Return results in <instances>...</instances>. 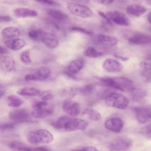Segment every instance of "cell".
I'll list each match as a JSON object with an SVG mask.
<instances>
[{
	"mask_svg": "<svg viewBox=\"0 0 151 151\" xmlns=\"http://www.w3.org/2000/svg\"><path fill=\"white\" fill-rule=\"evenodd\" d=\"M51 124L57 130L70 132L77 130H84L88 124L87 121L82 119L72 118L66 116H62Z\"/></svg>",
	"mask_w": 151,
	"mask_h": 151,
	"instance_id": "obj_1",
	"label": "cell"
},
{
	"mask_svg": "<svg viewBox=\"0 0 151 151\" xmlns=\"http://www.w3.org/2000/svg\"><path fill=\"white\" fill-rule=\"evenodd\" d=\"M100 81L105 86L122 91H131L134 88L133 81L126 77H104L100 78Z\"/></svg>",
	"mask_w": 151,
	"mask_h": 151,
	"instance_id": "obj_2",
	"label": "cell"
},
{
	"mask_svg": "<svg viewBox=\"0 0 151 151\" xmlns=\"http://www.w3.org/2000/svg\"><path fill=\"white\" fill-rule=\"evenodd\" d=\"M27 140L33 144H49L52 142L53 136L48 130L41 129L29 131L27 134Z\"/></svg>",
	"mask_w": 151,
	"mask_h": 151,
	"instance_id": "obj_3",
	"label": "cell"
},
{
	"mask_svg": "<svg viewBox=\"0 0 151 151\" xmlns=\"http://www.w3.org/2000/svg\"><path fill=\"white\" fill-rule=\"evenodd\" d=\"M105 102L107 105L110 106L123 109L127 107L129 101L126 96L122 94L113 93L107 97Z\"/></svg>",
	"mask_w": 151,
	"mask_h": 151,
	"instance_id": "obj_4",
	"label": "cell"
},
{
	"mask_svg": "<svg viewBox=\"0 0 151 151\" xmlns=\"http://www.w3.org/2000/svg\"><path fill=\"white\" fill-rule=\"evenodd\" d=\"M132 141L125 137H118L113 139L109 144V148L112 151H125L131 147Z\"/></svg>",
	"mask_w": 151,
	"mask_h": 151,
	"instance_id": "obj_5",
	"label": "cell"
},
{
	"mask_svg": "<svg viewBox=\"0 0 151 151\" xmlns=\"http://www.w3.org/2000/svg\"><path fill=\"white\" fill-rule=\"evenodd\" d=\"M67 5L71 13L76 16L86 18L92 14L91 10L86 6L73 3H68Z\"/></svg>",
	"mask_w": 151,
	"mask_h": 151,
	"instance_id": "obj_6",
	"label": "cell"
},
{
	"mask_svg": "<svg viewBox=\"0 0 151 151\" xmlns=\"http://www.w3.org/2000/svg\"><path fill=\"white\" fill-rule=\"evenodd\" d=\"M106 15L112 22L116 24L124 26L129 25L128 18L124 13L117 11H109L106 12Z\"/></svg>",
	"mask_w": 151,
	"mask_h": 151,
	"instance_id": "obj_7",
	"label": "cell"
},
{
	"mask_svg": "<svg viewBox=\"0 0 151 151\" xmlns=\"http://www.w3.org/2000/svg\"><path fill=\"white\" fill-rule=\"evenodd\" d=\"M62 108L65 113L71 116L78 115L81 111L79 104L72 101L70 99H67L63 101L62 104Z\"/></svg>",
	"mask_w": 151,
	"mask_h": 151,
	"instance_id": "obj_8",
	"label": "cell"
},
{
	"mask_svg": "<svg viewBox=\"0 0 151 151\" xmlns=\"http://www.w3.org/2000/svg\"><path fill=\"white\" fill-rule=\"evenodd\" d=\"M9 118L16 122L22 123L29 122V114L25 109H17L11 111L9 114Z\"/></svg>",
	"mask_w": 151,
	"mask_h": 151,
	"instance_id": "obj_9",
	"label": "cell"
},
{
	"mask_svg": "<svg viewBox=\"0 0 151 151\" xmlns=\"http://www.w3.org/2000/svg\"><path fill=\"white\" fill-rule=\"evenodd\" d=\"M134 111L137 120L141 123H145L150 119L151 109L148 107H136Z\"/></svg>",
	"mask_w": 151,
	"mask_h": 151,
	"instance_id": "obj_10",
	"label": "cell"
},
{
	"mask_svg": "<svg viewBox=\"0 0 151 151\" xmlns=\"http://www.w3.org/2000/svg\"><path fill=\"white\" fill-rule=\"evenodd\" d=\"M14 59L9 56H0V69L3 72L9 73L13 71L15 68Z\"/></svg>",
	"mask_w": 151,
	"mask_h": 151,
	"instance_id": "obj_11",
	"label": "cell"
},
{
	"mask_svg": "<svg viewBox=\"0 0 151 151\" xmlns=\"http://www.w3.org/2000/svg\"><path fill=\"white\" fill-rule=\"evenodd\" d=\"M123 125L122 120L118 117H113L108 119L105 123L106 129L116 133H119L121 131Z\"/></svg>",
	"mask_w": 151,
	"mask_h": 151,
	"instance_id": "obj_12",
	"label": "cell"
},
{
	"mask_svg": "<svg viewBox=\"0 0 151 151\" xmlns=\"http://www.w3.org/2000/svg\"><path fill=\"white\" fill-rule=\"evenodd\" d=\"M95 40L99 44L108 47L114 46L118 42L116 37L103 34H98L96 35Z\"/></svg>",
	"mask_w": 151,
	"mask_h": 151,
	"instance_id": "obj_13",
	"label": "cell"
},
{
	"mask_svg": "<svg viewBox=\"0 0 151 151\" xmlns=\"http://www.w3.org/2000/svg\"><path fill=\"white\" fill-rule=\"evenodd\" d=\"M103 68L106 71L111 72H119L122 70V65L118 61L112 59H107L104 62Z\"/></svg>",
	"mask_w": 151,
	"mask_h": 151,
	"instance_id": "obj_14",
	"label": "cell"
},
{
	"mask_svg": "<svg viewBox=\"0 0 151 151\" xmlns=\"http://www.w3.org/2000/svg\"><path fill=\"white\" fill-rule=\"evenodd\" d=\"M40 41L47 47L51 48H56L58 44V41L55 36L49 33L43 32Z\"/></svg>",
	"mask_w": 151,
	"mask_h": 151,
	"instance_id": "obj_15",
	"label": "cell"
},
{
	"mask_svg": "<svg viewBox=\"0 0 151 151\" xmlns=\"http://www.w3.org/2000/svg\"><path fill=\"white\" fill-rule=\"evenodd\" d=\"M127 12L130 15L138 17L144 14L146 9L144 6L138 4H131L128 6L126 9Z\"/></svg>",
	"mask_w": 151,
	"mask_h": 151,
	"instance_id": "obj_16",
	"label": "cell"
},
{
	"mask_svg": "<svg viewBox=\"0 0 151 151\" xmlns=\"http://www.w3.org/2000/svg\"><path fill=\"white\" fill-rule=\"evenodd\" d=\"M14 15L19 18L33 17L37 16V12L34 10L24 8H18L13 11Z\"/></svg>",
	"mask_w": 151,
	"mask_h": 151,
	"instance_id": "obj_17",
	"label": "cell"
},
{
	"mask_svg": "<svg viewBox=\"0 0 151 151\" xmlns=\"http://www.w3.org/2000/svg\"><path fill=\"white\" fill-rule=\"evenodd\" d=\"M129 41L130 43L133 44H147L150 43L151 38L145 35L137 34L130 37Z\"/></svg>",
	"mask_w": 151,
	"mask_h": 151,
	"instance_id": "obj_18",
	"label": "cell"
},
{
	"mask_svg": "<svg viewBox=\"0 0 151 151\" xmlns=\"http://www.w3.org/2000/svg\"><path fill=\"white\" fill-rule=\"evenodd\" d=\"M20 32L17 28L14 27H8L3 29L1 32V35L4 38L12 39L19 35Z\"/></svg>",
	"mask_w": 151,
	"mask_h": 151,
	"instance_id": "obj_19",
	"label": "cell"
},
{
	"mask_svg": "<svg viewBox=\"0 0 151 151\" xmlns=\"http://www.w3.org/2000/svg\"><path fill=\"white\" fill-rule=\"evenodd\" d=\"M46 106L37 110H33L32 114L34 117L37 118H43L52 114L53 110L51 108Z\"/></svg>",
	"mask_w": 151,
	"mask_h": 151,
	"instance_id": "obj_20",
	"label": "cell"
},
{
	"mask_svg": "<svg viewBox=\"0 0 151 151\" xmlns=\"http://www.w3.org/2000/svg\"><path fill=\"white\" fill-rule=\"evenodd\" d=\"M50 73V70L46 67L40 68L36 72L32 74L33 81H43L46 79Z\"/></svg>",
	"mask_w": 151,
	"mask_h": 151,
	"instance_id": "obj_21",
	"label": "cell"
},
{
	"mask_svg": "<svg viewBox=\"0 0 151 151\" xmlns=\"http://www.w3.org/2000/svg\"><path fill=\"white\" fill-rule=\"evenodd\" d=\"M5 45L10 49L17 50L22 48L25 45V41L20 38H16L6 40Z\"/></svg>",
	"mask_w": 151,
	"mask_h": 151,
	"instance_id": "obj_22",
	"label": "cell"
},
{
	"mask_svg": "<svg viewBox=\"0 0 151 151\" xmlns=\"http://www.w3.org/2000/svg\"><path fill=\"white\" fill-rule=\"evenodd\" d=\"M84 64V61L81 59L73 60L68 67V70L71 73L76 74L82 69Z\"/></svg>",
	"mask_w": 151,
	"mask_h": 151,
	"instance_id": "obj_23",
	"label": "cell"
},
{
	"mask_svg": "<svg viewBox=\"0 0 151 151\" xmlns=\"http://www.w3.org/2000/svg\"><path fill=\"white\" fill-rule=\"evenodd\" d=\"M47 12L48 14L57 20H64L68 17L66 14L58 9H47Z\"/></svg>",
	"mask_w": 151,
	"mask_h": 151,
	"instance_id": "obj_24",
	"label": "cell"
},
{
	"mask_svg": "<svg viewBox=\"0 0 151 151\" xmlns=\"http://www.w3.org/2000/svg\"><path fill=\"white\" fill-rule=\"evenodd\" d=\"M9 147L11 149L20 151H34V148L27 146L19 141H14L9 144Z\"/></svg>",
	"mask_w": 151,
	"mask_h": 151,
	"instance_id": "obj_25",
	"label": "cell"
},
{
	"mask_svg": "<svg viewBox=\"0 0 151 151\" xmlns=\"http://www.w3.org/2000/svg\"><path fill=\"white\" fill-rule=\"evenodd\" d=\"M40 91L35 88L31 87H25L19 90L17 93L23 96H34L38 94Z\"/></svg>",
	"mask_w": 151,
	"mask_h": 151,
	"instance_id": "obj_26",
	"label": "cell"
},
{
	"mask_svg": "<svg viewBox=\"0 0 151 151\" xmlns=\"http://www.w3.org/2000/svg\"><path fill=\"white\" fill-rule=\"evenodd\" d=\"M23 101L17 96L11 95L7 98V103L8 105L11 107L17 108L21 105Z\"/></svg>",
	"mask_w": 151,
	"mask_h": 151,
	"instance_id": "obj_27",
	"label": "cell"
},
{
	"mask_svg": "<svg viewBox=\"0 0 151 151\" xmlns=\"http://www.w3.org/2000/svg\"><path fill=\"white\" fill-rule=\"evenodd\" d=\"M82 114L87 115L92 120L98 121L101 118V115L97 111L92 108H87L82 111Z\"/></svg>",
	"mask_w": 151,
	"mask_h": 151,
	"instance_id": "obj_28",
	"label": "cell"
},
{
	"mask_svg": "<svg viewBox=\"0 0 151 151\" xmlns=\"http://www.w3.org/2000/svg\"><path fill=\"white\" fill-rule=\"evenodd\" d=\"M84 55L89 58H97L101 56L103 54L101 52L97 51L93 47L90 46L85 50Z\"/></svg>",
	"mask_w": 151,
	"mask_h": 151,
	"instance_id": "obj_29",
	"label": "cell"
},
{
	"mask_svg": "<svg viewBox=\"0 0 151 151\" xmlns=\"http://www.w3.org/2000/svg\"><path fill=\"white\" fill-rule=\"evenodd\" d=\"M77 93L78 89L69 87L63 89L60 92V94L62 96L71 98L74 97Z\"/></svg>",
	"mask_w": 151,
	"mask_h": 151,
	"instance_id": "obj_30",
	"label": "cell"
},
{
	"mask_svg": "<svg viewBox=\"0 0 151 151\" xmlns=\"http://www.w3.org/2000/svg\"><path fill=\"white\" fill-rule=\"evenodd\" d=\"M94 87L92 84H89L84 86L79 89H78V93L84 96H87L91 94L94 90Z\"/></svg>",
	"mask_w": 151,
	"mask_h": 151,
	"instance_id": "obj_31",
	"label": "cell"
},
{
	"mask_svg": "<svg viewBox=\"0 0 151 151\" xmlns=\"http://www.w3.org/2000/svg\"><path fill=\"white\" fill-rule=\"evenodd\" d=\"M47 101L42 100H35L32 103V107L33 110H37L47 106Z\"/></svg>",
	"mask_w": 151,
	"mask_h": 151,
	"instance_id": "obj_32",
	"label": "cell"
},
{
	"mask_svg": "<svg viewBox=\"0 0 151 151\" xmlns=\"http://www.w3.org/2000/svg\"><path fill=\"white\" fill-rule=\"evenodd\" d=\"M43 33L41 30L38 29L30 31L28 33V35L32 39L36 40H40Z\"/></svg>",
	"mask_w": 151,
	"mask_h": 151,
	"instance_id": "obj_33",
	"label": "cell"
},
{
	"mask_svg": "<svg viewBox=\"0 0 151 151\" xmlns=\"http://www.w3.org/2000/svg\"><path fill=\"white\" fill-rule=\"evenodd\" d=\"M41 99L47 101L52 99L53 96L52 92L50 90H46L39 92L38 94Z\"/></svg>",
	"mask_w": 151,
	"mask_h": 151,
	"instance_id": "obj_34",
	"label": "cell"
},
{
	"mask_svg": "<svg viewBox=\"0 0 151 151\" xmlns=\"http://www.w3.org/2000/svg\"><path fill=\"white\" fill-rule=\"evenodd\" d=\"M131 91L133 93V95L136 98H140L144 96L146 94L144 90L135 88L134 87L132 89Z\"/></svg>",
	"mask_w": 151,
	"mask_h": 151,
	"instance_id": "obj_35",
	"label": "cell"
},
{
	"mask_svg": "<svg viewBox=\"0 0 151 151\" xmlns=\"http://www.w3.org/2000/svg\"><path fill=\"white\" fill-rule=\"evenodd\" d=\"M21 59L23 63H30L31 61L29 57V51H23L21 55Z\"/></svg>",
	"mask_w": 151,
	"mask_h": 151,
	"instance_id": "obj_36",
	"label": "cell"
},
{
	"mask_svg": "<svg viewBox=\"0 0 151 151\" xmlns=\"http://www.w3.org/2000/svg\"><path fill=\"white\" fill-rule=\"evenodd\" d=\"M71 29L72 30L90 36L93 35V33L92 32L81 27H74L71 28Z\"/></svg>",
	"mask_w": 151,
	"mask_h": 151,
	"instance_id": "obj_37",
	"label": "cell"
},
{
	"mask_svg": "<svg viewBox=\"0 0 151 151\" xmlns=\"http://www.w3.org/2000/svg\"><path fill=\"white\" fill-rule=\"evenodd\" d=\"M142 134L148 139L151 138V124H149L143 128L142 130Z\"/></svg>",
	"mask_w": 151,
	"mask_h": 151,
	"instance_id": "obj_38",
	"label": "cell"
},
{
	"mask_svg": "<svg viewBox=\"0 0 151 151\" xmlns=\"http://www.w3.org/2000/svg\"><path fill=\"white\" fill-rule=\"evenodd\" d=\"M14 125L11 123H0V129L2 130H9L12 129Z\"/></svg>",
	"mask_w": 151,
	"mask_h": 151,
	"instance_id": "obj_39",
	"label": "cell"
},
{
	"mask_svg": "<svg viewBox=\"0 0 151 151\" xmlns=\"http://www.w3.org/2000/svg\"><path fill=\"white\" fill-rule=\"evenodd\" d=\"M98 13L110 25H112L113 23L109 19V18L108 17L106 14H104L102 12L99 11L98 12Z\"/></svg>",
	"mask_w": 151,
	"mask_h": 151,
	"instance_id": "obj_40",
	"label": "cell"
},
{
	"mask_svg": "<svg viewBox=\"0 0 151 151\" xmlns=\"http://www.w3.org/2000/svg\"><path fill=\"white\" fill-rule=\"evenodd\" d=\"M39 2L48 5H54L56 3L53 0H34Z\"/></svg>",
	"mask_w": 151,
	"mask_h": 151,
	"instance_id": "obj_41",
	"label": "cell"
},
{
	"mask_svg": "<svg viewBox=\"0 0 151 151\" xmlns=\"http://www.w3.org/2000/svg\"><path fill=\"white\" fill-rule=\"evenodd\" d=\"M12 18L7 15L0 16V22H5L11 21Z\"/></svg>",
	"mask_w": 151,
	"mask_h": 151,
	"instance_id": "obj_42",
	"label": "cell"
},
{
	"mask_svg": "<svg viewBox=\"0 0 151 151\" xmlns=\"http://www.w3.org/2000/svg\"><path fill=\"white\" fill-rule=\"evenodd\" d=\"M81 150L84 151H98L95 147L93 146H86L82 147Z\"/></svg>",
	"mask_w": 151,
	"mask_h": 151,
	"instance_id": "obj_43",
	"label": "cell"
},
{
	"mask_svg": "<svg viewBox=\"0 0 151 151\" xmlns=\"http://www.w3.org/2000/svg\"><path fill=\"white\" fill-rule=\"evenodd\" d=\"M114 56L116 58L123 61H127L129 59V58L128 57L123 56L116 54H114Z\"/></svg>",
	"mask_w": 151,
	"mask_h": 151,
	"instance_id": "obj_44",
	"label": "cell"
},
{
	"mask_svg": "<svg viewBox=\"0 0 151 151\" xmlns=\"http://www.w3.org/2000/svg\"><path fill=\"white\" fill-rule=\"evenodd\" d=\"M100 3L104 5H108L112 3L114 0H99Z\"/></svg>",
	"mask_w": 151,
	"mask_h": 151,
	"instance_id": "obj_45",
	"label": "cell"
},
{
	"mask_svg": "<svg viewBox=\"0 0 151 151\" xmlns=\"http://www.w3.org/2000/svg\"><path fill=\"white\" fill-rule=\"evenodd\" d=\"M8 52V50L6 48L0 45V54H6Z\"/></svg>",
	"mask_w": 151,
	"mask_h": 151,
	"instance_id": "obj_46",
	"label": "cell"
},
{
	"mask_svg": "<svg viewBox=\"0 0 151 151\" xmlns=\"http://www.w3.org/2000/svg\"><path fill=\"white\" fill-rule=\"evenodd\" d=\"M49 150L47 148L43 147L34 148V151H48Z\"/></svg>",
	"mask_w": 151,
	"mask_h": 151,
	"instance_id": "obj_47",
	"label": "cell"
},
{
	"mask_svg": "<svg viewBox=\"0 0 151 151\" xmlns=\"http://www.w3.org/2000/svg\"><path fill=\"white\" fill-rule=\"evenodd\" d=\"M74 1L78 2V3L84 4H88L89 3V0H72Z\"/></svg>",
	"mask_w": 151,
	"mask_h": 151,
	"instance_id": "obj_48",
	"label": "cell"
},
{
	"mask_svg": "<svg viewBox=\"0 0 151 151\" xmlns=\"http://www.w3.org/2000/svg\"><path fill=\"white\" fill-rule=\"evenodd\" d=\"M147 19L149 22V23L150 24H151V12H150L149 13H148L147 15Z\"/></svg>",
	"mask_w": 151,
	"mask_h": 151,
	"instance_id": "obj_49",
	"label": "cell"
},
{
	"mask_svg": "<svg viewBox=\"0 0 151 151\" xmlns=\"http://www.w3.org/2000/svg\"><path fill=\"white\" fill-rule=\"evenodd\" d=\"M1 86L0 85V98L2 97L4 93V90L1 89Z\"/></svg>",
	"mask_w": 151,
	"mask_h": 151,
	"instance_id": "obj_50",
	"label": "cell"
}]
</instances>
